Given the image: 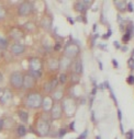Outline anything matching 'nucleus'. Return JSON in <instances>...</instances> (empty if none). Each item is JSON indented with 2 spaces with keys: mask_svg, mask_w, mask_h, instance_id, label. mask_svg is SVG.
Segmentation results:
<instances>
[{
  "mask_svg": "<svg viewBox=\"0 0 134 139\" xmlns=\"http://www.w3.org/2000/svg\"><path fill=\"white\" fill-rule=\"evenodd\" d=\"M24 103L29 108L32 110H37V108L42 107V103H43V96L37 92H30L25 96Z\"/></svg>",
  "mask_w": 134,
  "mask_h": 139,
  "instance_id": "1",
  "label": "nucleus"
},
{
  "mask_svg": "<svg viewBox=\"0 0 134 139\" xmlns=\"http://www.w3.org/2000/svg\"><path fill=\"white\" fill-rule=\"evenodd\" d=\"M10 86L15 90H20L23 88V74L21 71H15L10 75L9 78Z\"/></svg>",
  "mask_w": 134,
  "mask_h": 139,
  "instance_id": "2",
  "label": "nucleus"
},
{
  "mask_svg": "<svg viewBox=\"0 0 134 139\" xmlns=\"http://www.w3.org/2000/svg\"><path fill=\"white\" fill-rule=\"evenodd\" d=\"M80 53V48L77 44L75 43H67L64 47V57L73 59V58H76L77 56Z\"/></svg>",
  "mask_w": 134,
  "mask_h": 139,
  "instance_id": "3",
  "label": "nucleus"
},
{
  "mask_svg": "<svg viewBox=\"0 0 134 139\" xmlns=\"http://www.w3.org/2000/svg\"><path fill=\"white\" fill-rule=\"evenodd\" d=\"M63 113H64V110H63V105L60 104V102L54 103L53 106H52V108H51V111H50L51 118L53 119V121H56V119L62 118Z\"/></svg>",
  "mask_w": 134,
  "mask_h": 139,
  "instance_id": "4",
  "label": "nucleus"
},
{
  "mask_svg": "<svg viewBox=\"0 0 134 139\" xmlns=\"http://www.w3.org/2000/svg\"><path fill=\"white\" fill-rule=\"evenodd\" d=\"M50 130H51V126H50V123L45 119H41L37 124V135L39 136H42V137H45L50 134Z\"/></svg>",
  "mask_w": 134,
  "mask_h": 139,
  "instance_id": "5",
  "label": "nucleus"
},
{
  "mask_svg": "<svg viewBox=\"0 0 134 139\" xmlns=\"http://www.w3.org/2000/svg\"><path fill=\"white\" fill-rule=\"evenodd\" d=\"M32 3L29 1L21 2L18 7V15L19 16H27L32 12Z\"/></svg>",
  "mask_w": 134,
  "mask_h": 139,
  "instance_id": "6",
  "label": "nucleus"
},
{
  "mask_svg": "<svg viewBox=\"0 0 134 139\" xmlns=\"http://www.w3.org/2000/svg\"><path fill=\"white\" fill-rule=\"evenodd\" d=\"M35 86V79L29 72H25L23 74V89L25 90H30V89H33Z\"/></svg>",
  "mask_w": 134,
  "mask_h": 139,
  "instance_id": "7",
  "label": "nucleus"
},
{
  "mask_svg": "<svg viewBox=\"0 0 134 139\" xmlns=\"http://www.w3.org/2000/svg\"><path fill=\"white\" fill-rule=\"evenodd\" d=\"M42 68H43V65H42V62L40 58L33 57L30 59L29 70H32V71H42Z\"/></svg>",
  "mask_w": 134,
  "mask_h": 139,
  "instance_id": "8",
  "label": "nucleus"
},
{
  "mask_svg": "<svg viewBox=\"0 0 134 139\" xmlns=\"http://www.w3.org/2000/svg\"><path fill=\"white\" fill-rule=\"evenodd\" d=\"M63 105V110H64V112H66V114L68 113V116H72V115H74L75 111H76V104H75V102L72 100V99H69V100H67L66 102L64 103Z\"/></svg>",
  "mask_w": 134,
  "mask_h": 139,
  "instance_id": "9",
  "label": "nucleus"
},
{
  "mask_svg": "<svg viewBox=\"0 0 134 139\" xmlns=\"http://www.w3.org/2000/svg\"><path fill=\"white\" fill-rule=\"evenodd\" d=\"M57 84H58V78H53L52 80L47 81L45 84H44V91H45L46 93L53 92L54 90H56Z\"/></svg>",
  "mask_w": 134,
  "mask_h": 139,
  "instance_id": "10",
  "label": "nucleus"
},
{
  "mask_svg": "<svg viewBox=\"0 0 134 139\" xmlns=\"http://www.w3.org/2000/svg\"><path fill=\"white\" fill-rule=\"evenodd\" d=\"M10 51H11V54H13V55H15V56L22 55L25 51V46L20 43H13L12 45L10 46Z\"/></svg>",
  "mask_w": 134,
  "mask_h": 139,
  "instance_id": "11",
  "label": "nucleus"
},
{
  "mask_svg": "<svg viewBox=\"0 0 134 139\" xmlns=\"http://www.w3.org/2000/svg\"><path fill=\"white\" fill-rule=\"evenodd\" d=\"M91 3H92V1H77L76 3H75L74 8L77 12L84 13V12H86L87 8H88Z\"/></svg>",
  "mask_w": 134,
  "mask_h": 139,
  "instance_id": "12",
  "label": "nucleus"
},
{
  "mask_svg": "<svg viewBox=\"0 0 134 139\" xmlns=\"http://www.w3.org/2000/svg\"><path fill=\"white\" fill-rule=\"evenodd\" d=\"M12 92H11L9 89H6V90H3V92L0 93V104L4 105L7 104V103L9 102V101L12 99Z\"/></svg>",
  "mask_w": 134,
  "mask_h": 139,
  "instance_id": "13",
  "label": "nucleus"
},
{
  "mask_svg": "<svg viewBox=\"0 0 134 139\" xmlns=\"http://www.w3.org/2000/svg\"><path fill=\"white\" fill-rule=\"evenodd\" d=\"M53 99L52 96H45L43 98V103H42V108H43L45 112H50L52 106H53Z\"/></svg>",
  "mask_w": 134,
  "mask_h": 139,
  "instance_id": "14",
  "label": "nucleus"
},
{
  "mask_svg": "<svg viewBox=\"0 0 134 139\" xmlns=\"http://www.w3.org/2000/svg\"><path fill=\"white\" fill-rule=\"evenodd\" d=\"M10 36L15 41H19V39H21L23 37V32L19 27H12L10 31Z\"/></svg>",
  "mask_w": 134,
  "mask_h": 139,
  "instance_id": "15",
  "label": "nucleus"
},
{
  "mask_svg": "<svg viewBox=\"0 0 134 139\" xmlns=\"http://www.w3.org/2000/svg\"><path fill=\"white\" fill-rule=\"evenodd\" d=\"M83 62L81 59H77L76 62L74 63V66H73V70H74V74H77V75H81L83 74Z\"/></svg>",
  "mask_w": 134,
  "mask_h": 139,
  "instance_id": "16",
  "label": "nucleus"
},
{
  "mask_svg": "<svg viewBox=\"0 0 134 139\" xmlns=\"http://www.w3.org/2000/svg\"><path fill=\"white\" fill-rule=\"evenodd\" d=\"M72 65V60L69 58H66V57H63L62 60H60V69H63V70H66L67 68H69V66Z\"/></svg>",
  "mask_w": 134,
  "mask_h": 139,
  "instance_id": "17",
  "label": "nucleus"
},
{
  "mask_svg": "<svg viewBox=\"0 0 134 139\" xmlns=\"http://www.w3.org/2000/svg\"><path fill=\"white\" fill-rule=\"evenodd\" d=\"M47 63H48V69H51V70H58L60 69V60L52 58V59H48Z\"/></svg>",
  "mask_w": 134,
  "mask_h": 139,
  "instance_id": "18",
  "label": "nucleus"
},
{
  "mask_svg": "<svg viewBox=\"0 0 134 139\" xmlns=\"http://www.w3.org/2000/svg\"><path fill=\"white\" fill-rule=\"evenodd\" d=\"M63 98H64V92H63L62 90H54L53 95H52V99H53V101H56V102H58V101H60Z\"/></svg>",
  "mask_w": 134,
  "mask_h": 139,
  "instance_id": "19",
  "label": "nucleus"
},
{
  "mask_svg": "<svg viewBox=\"0 0 134 139\" xmlns=\"http://www.w3.org/2000/svg\"><path fill=\"white\" fill-rule=\"evenodd\" d=\"M18 116L21 122L28 123V119H29V114H28V112H25V111H23V110L18 111Z\"/></svg>",
  "mask_w": 134,
  "mask_h": 139,
  "instance_id": "20",
  "label": "nucleus"
},
{
  "mask_svg": "<svg viewBox=\"0 0 134 139\" xmlns=\"http://www.w3.org/2000/svg\"><path fill=\"white\" fill-rule=\"evenodd\" d=\"M113 4L117 7V9L120 12H123L126 10V2L125 1H113Z\"/></svg>",
  "mask_w": 134,
  "mask_h": 139,
  "instance_id": "21",
  "label": "nucleus"
},
{
  "mask_svg": "<svg viewBox=\"0 0 134 139\" xmlns=\"http://www.w3.org/2000/svg\"><path fill=\"white\" fill-rule=\"evenodd\" d=\"M28 130H27V127L24 126V125H19L18 128H17V134L19 137H24L25 135H27Z\"/></svg>",
  "mask_w": 134,
  "mask_h": 139,
  "instance_id": "22",
  "label": "nucleus"
},
{
  "mask_svg": "<svg viewBox=\"0 0 134 139\" xmlns=\"http://www.w3.org/2000/svg\"><path fill=\"white\" fill-rule=\"evenodd\" d=\"M41 25L44 27V29H50L51 27V21H50V19L48 18H44V19H42V21H41Z\"/></svg>",
  "mask_w": 134,
  "mask_h": 139,
  "instance_id": "23",
  "label": "nucleus"
},
{
  "mask_svg": "<svg viewBox=\"0 0 134 139\" xmlns=\"http://www.w3.org/2000/svg\"><path fill=\"white\" fill-rule=\"evenodd\" d=\"M70 81H72V83H73V84L78 83V82L80 81V78H79V75L74 74V72H73L72 76H70Z\"/></svg>",
  "mask_w": 134,
  "mask_h": 139,
  "instance_id": "24",
  "label": "nucleus"
},
{
  "mask_svg": "<svg viewBox=\"0 0 134 139\" xmlns=\"http://www.w3.org/2000/svg\"><path fill=\"white\" fill-rule=\"evenodd\" d=\"M28 72H29V74L31 75V76L33 77L35 80H36V79H40V78L42 77V71H32V70H29Z\"/></svg>",
  "mask_w": 134,
  "mask_h": 139,
  "instance_id": "25",
  "label": "nucleus"
},
{
  "mask_svg": "<svg viewBox=\"0 0 134 139\" xmlns=\"http://www.w3.org/2000/svg\"><path fill=\"white\" fill-rule=\"evenodd\" d=\"M8 47V41L0 36V49H7Z\"/></svg>",
  "mask_w": 134,
  "mask_h": 139,
  "instance_id": "26",
  "label": "nucleus"
},
{
  "mask_svg": "<svg viewBox=\"0 0 134 139\" xmlns=\"http://www.w3.org/2000/svg\"><path fill=\"white\" fill-rule=\"evenodd\" d=\"M58 81H60L62 84L66 83L67 82V75L66 74H60V77H58Z\"/></svg>",
  "mask_w": 134,
  "mask_h": 139,
  "instance_id": "27",
  "label": "nucleus"
},
{
  "mask_svg": "<svg viewBox=\"0 0 134 139\" xmlns=\"http://www.w3.org/2000/svg\"><path fill=\"white\" fill-rule=\"evenodd\" d=\"M131 37H132V35H131L130 34V33H128V32H126L125 33V34H124L123 35V37H122V42H123V43H128V42L129 41H130V39H131Z\"/></svg>",
  "mask_w": 134,
  "mask_h": 139,
  "instance_id": "28",
  "label": "nucleus"
},
{
  "mask_svg": "<svg viewBox=\"0 0 134 139\" xmlns=\"http://www.w3.org/2000/svg\"><path fill=\"white\" fill-rule=\"evenodd\" d=\"M66 134H67V129L62 128L60 130H58V138H63L64 135H66Z\"/></svg>",
  "mask_w": 134,
  "mask_h": 139,
  "instance_id": "29",
  "label": "nucleus"
},
{
  "mask_svg": "<svg viewBox=\"0 0 134 139\" xmlns=\"http://www.w3.org/2000/svg\"><path fill=\"white\" fill-rule=\"evenodd\" d=\"M7 13H6V10H4L2 7H0V20H3L4 18H6Z\"/></svg>",
  "mask_w": 134,
  "mask_h": 139,
  "instance_id": "30",
  "label": "nucleus"
},
{
  "mask_svg": "<svg viewBox=\"0 0 134 139\" xmlns=\"http://www.w3.org/2000/svg\"><path fill=\"white\" fill-rule=\"evenodd\" d=\"M126 138L128 139H134V130L133 129L129 130V133L126 134Z\"/></svg>",
  "mask_w": 134,
  "mask_h": 139,
  "instance_id": "31",
  "label": "nucleus"
},
{
  "mask_svg": "<svg viewBox=\"0 0 134 139\" xmlns=\"http://www.w3.org/2000/svg\"><path fill=\"white\" fill-rule=\"evenodd\" d=\"M126 82L129 84H134V76H129L128 79H126Z\"/></svg>",
  "mask_w": 134,
  "mask_h": 139,
  "instance_id": "32",
  "label": "nucleus"
},
{
  "mask_svg": "<svg viewBox=\"0 0 134 139\" xmlns=\"http://www.w3.org/2000/svg\"><path fill=\"white\" fill-rule=\"evenodd\" d=\"M87 135H88V130H87V129H86V130H85L84 133L81 134V135L79 136V137L77 138V139H86V138H87Z\"/></svg>",
  "mask_w": 134,
  "mask_h": 139,
  "instance_id": "33",
  "label": "nucleus"
},
{
  "mask_svg": "<svg viewBox=\"0 0 134 139\" xmlns=\"http://www.w3.org/2000/svg\"><path fill=\"white\" fill-rule=\"evenodd\" d=\"M110 95H111V98H112V100H113V102H114V104H118V101H117V98L114 96V93H113V91L110 89Z\"/></svg>",
  "mask_w": 134,
  "mask_h": 139,
  "instance_id": "34",
  "label": "nucleus"
},
{
  "mask_svg": "<svg viewBox=\"0 0 134 139\" xmlns=\"http://www.w3.org/2000/svg\"><path fill=\"white\" fill-rule=\"evenodd\" d=\"M126 10H129L130 12H133V4H132V2H129V3L126 4Z\"/></svg>",
  "mask_w": 134,
  "mask_h": 139,
  "instance_id": "35",
  "label": "nucleus"
},
{
  "mask_svg": "<svg viewBox=\"0 0 134 139\" xmlns=\"http://www.w3.org/2000/svg\"><path fill=\"white\" fill-rule=\"evenodd\" d=\"M111 35H112V31L109 29V30H108V32H107V34H105V35H103V36H102V38L107 39L108 37H110V36H111Z\"/></svg>",
  "mask_w": 134,
  "mask_h": 139,
  "instance_id": "36",
  "label": "nucleus"
},
{
  "mask_svg": "<svg viewBox=\"0 0 134 139\" xmlns=\"http://www.w3.org/2000/svg\"><path fill=\"white\" fill-rule=\"evenodd\" d=\"M128 65L130 66V67L132 68V69H134V59H133V57H132V58H130V60L128 62Z\"/></svg>",
  "mask_w": 134,
  "mask_h": 139,
  "instance_id": "37",
  "label": "nucleus"
},
{
  "mask_svg": "<svg viewBox=\"0 0 134 139\" xmlns=\"http://www.w3.org/2000/svg\"><path fill=\"white\" fill-rule=\"evenodd\" d=\"M60 47H62V46H60V43H56L55 47H54V51H60Z\"/></svg>",
  "mask_w": 134,
  "mask_h": 139,
  "instance_id": "38",
  "label": "nucleus"
},
{
  "mask_svg": "<svg viewBox=\"0 0 134 139\" xmlns=\"http://www.w3.org/2000/svg\"><path fill=\"white\" fill-rule=\"evenodd\" d=\"M118 118H119V121L121 122V119H122V112H121V110H118Z\"/></svg>",
  "mask_w": 134,
  "mask_h": 139,
  "instance_id": "39",
  "label": "nucleus"
},
{
  "mask_svg": "<svg viewBox=\"0 0 134 139\" xmlns=\"http://www.w3.org/2000/svg\"><path fill=\"white\" fill-rule=\"evenodd\" d=\"M3 125H4V119L1 118V119H0V131H1L2 128H3Z\"/></svg>",
  "mask_w": 134,
  "mask_h": 139,
  "instance_id": "40",
  "label": "nucleus"
},
{
  "mask_svg": "<svg viewBox=\"0 0 134 139\" xmlns=\"http://www.w3.org/2000/svg\"><path fill=\"white\" fill-rule=\"evenodd\" d=\"M75 123H76V122H72V124L69 125V128H70V130H73V131L75 130V128H74V126H75Z\"/></svg>",
  "mask_w": 134,
  "mask_h": 139,
  "instance_id": "41",
  "label": "nucleus"
},
{
  "mask_svg": "<svg viewBox=\"0 0 134 139\" xmlns=\"http://www.w3.org/2000/svg\"><path fill=\"white\" fill-rule=\"evenodd\" d=\"M91 121H92V123H96V118H95V112H91Z\"/></svg>",
  "mask_w": 134,
  "mask_h": 139,
  "instance_id": "42",
  "label": "nucleus"
},
{
  "mask_svg": "<svg viewBox=\"0 0 134 139\" xmlns=\"http://www.w3.org/2000/svg\"><path fill=\"white\" fill-rule=\"evenodd\" d=\"M112 63H113L114 68H118V63H117V59H112Z\"/></svg>",
  "mask_w": 134,
  "mask_h": 139,
  "instance_id": "43",
  "label": "nucleus"
},
{
  "mask_svg": "<svg viewBox=\"0 0 134 139\" xmlns=\"http://www.w3.org/2000/svg\"><path fill=\"white\" fill-rule=\"evenodd\" d=\"M114 46H116V48H118V49H119V48H121V46H120L119 45V42H114Z\"/></svg>",
  "mask_w": 134,
  "mask_h": 139,
  "instance_id": "44",
  "label": "nucleus"
},
{
  "mask_svg": "<svg viewBox=\"0 0 134 139\" xmlns=\"http://www.w3.org/2000/svg\"><path fill=\"white\" fill-rule=\"evenodd\" d=\"M2 81H3V75H2L1 72H0V83H1Z\"/></svg>",
  "mask_w": 134,
  "mask_h": 139,
  "instance_id": "45",
  "label": "nucleus"
},
{
  "mask_svg": "<svg viewBox=\"0 0 134 139\" xmlns=\"http://www.w3.org/2000/svg\"><path fill=\"white\" fill-rule=\"evenodd\" d=\"M67 20H68V21H69V22H70V23H72V24H73V23H74V21H73V19H72V18H70V16H67Z\"/></svg>",
  "mask_w": 134,
  "mask_h": 139,
  "instance_id": "46",
  "label": "nucleus"
},
{
  "mask_svg": "<svg viewBox=\"0 0 134 139\" xmlns=\"http://www.w3.org/2000/svg\"><path fill=\"white\" fill-rule=\"evenodd\" d=\"M99 89H101V90H103V89H104V84H103V83L99 84Z\"/></svg>",
  "mask_w": 134,
  "mask_h": 139,
  "instance_id": "47",
  "label": "nucleus"
},
{
  "mask_svg": "<svg viewBox=\"0 0 134 139\" xmlns=\"http://www.w3.org/2000/svg\"><path fill=\"white\" fill-rule=\"evenodd\" d=\"M98 63H99V67H100V69L102 70V69H103V65H102V63H101L100 62H98Z\"/></svg>",
  "mask_w": 134,
  "mask_h": 139,
  "instance_id": "48",
  "label": "nucleus"
},
{
  "mask_svg": "<svg viewBox=\"0 0 134 139\" xmlns=\"http://www.w3.org/2000/svg\"><path fill=\"white\" fill-rule=\"evenodd\" d=\"M96 29H97V24H93V26H92V31H96Z\"/></svg>",
  "mask_w": 134,
  "mask_h": 139,
  "instance_id": "49",
  "label": "nucleus"
},
{
  "mask_svg": "<svg viewBox=\"0 0 134 139\" xmlns=\"http://www.w3.org/2000/svg\"><path fill=\"white\" fill-rule=\"evenodd\" d=\"M96 139H101V138H100V136H97V137H96Z\"/></svg>",
  "mask_w": 134,
  "mask_h": 139,
  "instance_id": "50",
  "label": "nucleus"
},
{
  "mask_svg": "<svg viewBox=\"0 0 134 139\" xmlns=\"http://www.w3.org/2000/svg\"><path fill=\"white\" fill-rule=\"evenodd\" d=\"M0 92H1V89H0Z\"/></svg>",
  "mask_w": 134,
  "mask_h": 139,
  "instance_id": "51",
  "label": "nucleus"
}]
</instances>
